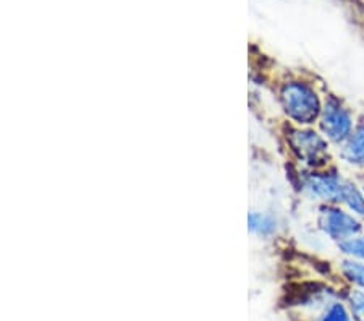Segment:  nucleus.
Masks as SVG:
<instances>
[{
  "label": "nucleus",
  "instance_id": "1",
  "mask_svg": "<svg viewBox=\"0 0 364 321\" xmlns=\"http://www.w3.org/2000/svg\"><path fill=\"white\" fill-rule=\"evenodd\" d=\"M282 106H284L287 115L296 124L308 125L318 119L321 114V101L313 88L291 81L287 83L282 90Z\"/></svg>",
  "mask_w": 364,
  "mask_h": 321
},
{
  "label": "nucleus",
  "instance_id": "10",
  "mask_svg": "<svg viewBox=\"0 0 364 321\" xmlns=\"http://www.w3.org/2000/svg\"><path fill=\"white\" fill-rule=\"evenodd\" d=\"M338 247L345 255H350L358 260H364V236H353L346 238V241L338 242Z\"/></svg>",
  "mask_w": 364,
  "mask_h": 321
},
{
  "label": "nucleus",
  "instance_id": "2",
  "mask_svg": "<svg viewBox=\"0 0 364 321\" xmlns=\"http://www.w3.org/2000/svg\"><path fill=\"white\" fill-rule=\"evenodd\" d=\"M321 128L328 140L343 143L353 132V117L336 98H328L321 110Z\"/></svg>",
  "mask_w": 364,
  "mask_h": 321
},
{
  "label": "nucleus",
  "instance_id": "11",
  "mask_svg": "<svg viewBox=\"0 0 364 321\" xmlns=\"http://www.w3.org/2000/svg\"><path fill=\"white\" fill-rule=\"evenodd\" d=\"M322 321H351L350 315L346 312V308L342 305V303H333V305L328 307V310L326 312L324 317H322Z\"/></svg>",
  "mask_w": 364,
  "mask_h": 321
},
{
  "label": "nucleus",
  "instance_id": "8",
  "mask_svg": "<svg viewBox=\"0 0 364 321\" xmlns=\"http://www.w3.org/2000/svg\"><path fill=\"white\" fill-rule=\"evenodd\" d=\"M343 203L348 206L351 213L360 216V218H364V194L358 190L355 185L348 184V189H346Z\"/></svg>",
  "mask_w": 364,
  "mask_h": 321
},
{
  "label": "nucleus",
  "instance_id": "12",
  "mask_svg": "<svg viewBox=\"0 0 364 321\" xmlns=\"http://www.w3.org/2000/svg\"><path fill=\"white\" fill-rule=\"evenodd\" d=\"M350 305H351V312H353L355 320L364 321V292L355 290L353 294L350 295Z\"/></svg>",
  "mask_w": 364,
  "mask_h": 321
},
{
  "label": "nucleus",
  "instance_id": "9",
  "mask_svg": "<svg viewBox=\"0 0 364 321\" xmlns=\"http://www.w3.org/2000/svg\"><path fill=\"white\" fill-rule=\"evenodd\" d=\"M342 271L346 276V279L356 285L364 289V263L355 261V260H346L342 263Z\"/></svg>",
  "mask_w": 364,
  "mask_h": 321
},
{
  "label": "nucleus",
  "instance_id": "6",
  "mask_svg": "<svg viewBox=\"0 0 364 321\" xmlns=\"http://www.w3.org/2000/svg\"><path fill=\"white\" fill-rule=\"evenodd\" d=\"M342 157L355 166H364V127H358L343 142Z\"/></svg>",
  "mask_w": 364,
  "mask_h": 321
},
{
  "label": "nucleus",
  "instance_id": "7",
  "mask_svg": "<svg viewBox=\"0 0 364 321\" xmlns=\"http://www.w3.org/2000/svg\"><path fill=\"white\" fill-rule=\"evenodd\" d=\"M250 231L257 233V236H269L275 231V221L271 216L262 213H251L248 216Z\"/></svg>",
  "mask_w": 364,
  "mask_h": 321
},
{
  "label": "nucleus",
  "instance_id": "4",
  "mask_svg": "<svg viewBox=\"0 0 364 321\" xmlns=\"http://www.w3.org/2000/svg\"><path fill=\"white\" fill-rule=\"evenodd\" d=\"M291 149L308 166H322L327 159L326 140L311 130H293L289 137Z\"/></svg>",
  "mask_w": 364,
  "mask_h": 321
},
{
  "label": "nucleus",
  "instance_id": "3",
  "mask_svg": "<svg viewBox=\"0 0 364 321\" xmlns=\"http://www.w3.org/2000/svg\"><path fill=\"white\" fill-rule=\"evenodd\" d=\"M319 226L333 241H346L361 231V224L353 214L336 206H324L319 214Z\"/></svg>",
  "mask_w": 364,
  "mask_h": 321
},
{
  "label": "nucleus",
  "instance_id": "5",
  "mask_svg": "<svg viewBox=\"0 0 364 321\" xmlns=\"http://www.w3.org/2000/svg\"><path fill=\"white\" fill-rule=\"evenodd\" d=\"M348 182L333 174H313L304 180L303 190L309 198L322 201H343Z\"/></svg>",
  "mask_w": 364,
  "mask_h": 321
},
{
  "label": "nucleus",
  "instance_id": "13",
  "mask_svg": "<svg viewBox=\"0 0 364 321\" xmlns=\"http://www.w3.org/2000/svg\"><path fill=\"white\" fill-rule=\"evenodd\" d=\"M363 194H364V185H363Z\"/></svg>",
  "mask_w": 364,
  "mask_h": 321
}]
</instances>
